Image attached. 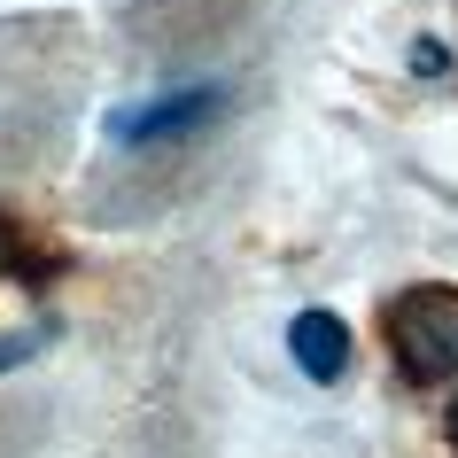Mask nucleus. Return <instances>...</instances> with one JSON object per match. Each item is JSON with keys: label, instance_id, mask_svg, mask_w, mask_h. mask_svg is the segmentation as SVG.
<instances>
[{"label": "nucleus", "instance_id": "f257e3e1", "mask_svg": "<svg viewBox=\"0 0 458 458\" xmlns=\"http://www.w3.org/2000/svg\"><path fill=\"white\" fill-rule=\"evenodd\" d=\"M388 358L411 388H451L458 381V288H404L388 295Z\"/></svg>", "mask_w": 458, "mask_h": 458}, {"label": "nucleus", "instance_id": "f03ea898", "mask_svg": "<svg viewBox=\"0 0 458 458\" xmlns=\"http://www.w3.org/2000/svg\"><path fill=\"white\" fill-rule=\"evenodd\" d=\"M217 117H225V86H217V78H194V86H171V94H148V101H132V109H117V117H109V148L156 156V148L194 140V132L217 124Z\"/></svg>", "mask_w": 458, "mask_h": 458}, {"label": "nucleus", "instance_id": "7ed1b4c3", "mask_svg": "<svg viewBox=\"0 0 458 458\" xmlns=\"http://www.w3.org/2000/svg\"><path fill=\"white\" fill-rule=\"evenodd\" d=\"M288 358H295L303 381L335 388L342 373H350V327H342L335 311H295L288 318Z\"/></svg>", "mask_w": 458, "mask_h": 458}, {"label": "nucleus", "instance_id": "20e7f679", "mask_svg": "<svg viewBox=\"0 0 458 458\" xmlns=\"http://www.w3.org/2000/svg\"><path fill=\"white\" fill-rule=\"evenodd\" d=\"M39 342H47V327H31V335H0V373L24 365V358H39Z\"/></svg>", "mask_w": 458, "mask_h": 458}, {"label": "nucleus", "instance_id": "39448f33", "mask_svg": "<svg viewBox=\"0 0 458 458\" xmlns=\"http://www.w3.org/2000/svg\"><path fill=\"white\" fill-rule=\"evenodd\" d=\"M451 451H458V396H451Z\"/></svg>", "mask_w": 458, "mask_h": 458}]
</instances>
